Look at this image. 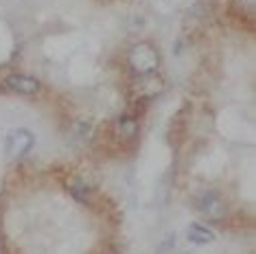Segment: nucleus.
I'll list each match as a JSON object with an SVG mask.
<instances>
[{"label": "nucleus", "mask_w": 256, "mask_h": 254, "mask_svg": "<svg viewBox=\"0 0 256 254\" xmlns=\"http://www.w3.org/2000/svg\"><path fill=\"white\" fill-rule=\"evenodd\" d=\"M162 79L156 77V72H149V74H138L136 82H134L132 90H134V96L136 101H149L154 96H158L162 92Z\"/></svg>", "instance_id": "4"}, {"label": "nucleus", "mask_w": 256, "mask_h": 254, "mask_svg": "<svg viewBox=\"0 0 256 254\" xmlns=\"http://www.w3.org/2000/svg\"><path fill=\"white\" fill-rule=\"evenodd\" d=\"M195 210L202 212L206 219H221L226 215V200L214 190H204L193 200Z\"/></svg>", "instance_id": "2"}, {"label": "nucleus", "mask_w": 256, "mask_h": 254, "mask_svg": "<svg viewBox=\"0 0 256 254\" xmlns=\"http://www.w3.org/2000/svg\"><path fill=\"white\" fill-rule=\"evenodd\" d=\"M36 136L28 130H11L7 138H4V154L9 158H22L24 154L31 152Z\"/></svg>", "instance_id": "3"}, {"label": "nucleus", "mask_w": 256, "mask_h": 254, "mask_svg": "<svg viewBox=\"0 0 256 254\" xmlns=\"http://www.w3.org/2000/svg\"><path fill=\"white\" fill-rule=\"evenodd\" d=\"M68 190H70L74 195V200L81 202V204H92V200H94V188L88 186V184L81 180H74L68 184Z\"/></svg>", "instance_id": "8"}, {"label": "nucleus", "mask_w": 256, "mask_h": 254, "mask_svg": "<svg viewBox=\"0 0 256 254\" xmlns=\"http://www.w3.org/2000/svg\"><path fill=\"white\" fill-rule=\"evenodd\" d=\"M4 88L9 92H16V94H22V96H33L42 90V84H40L36 77H28V74H22V72H14L4 79Z\"/></svg>", "instance_id": "5"}, {"label": "nucleus", "mask_w": 256, "mask_h": 254, "mask_svg": "<svg viewBox=\"0 0 256 254\" xmlns=\"http://www.w3.org/2000/svg\"><path fill=\"white\" fill-rule=\"evenodd\" d=\"M127 66L130 70L136 74H149V72H156L160 66V53L154 44L149 42H138L134 44L127 53Z\"/></svg>", "instance_id": "1"}, {"label": "nucleus", "mask_w": 256, "mask_h": 254, "mask_svg": "<svg viewBox=\"0 0 256 254\" xmlns=\"http://www.w3.org/2000/svg\"><path fill=\"white\" fill-rule=\"evenodd\" d=\"M114 132H116V136L123 138V140H134V138L138 136V132H140V123H138L136 116L125 114V116H120L118 120H116Z\"/></svg>", "instance_id": "6"}, {"label": "nucleus", "mask_w": 256, "mask_h": 254, "mask_svg": "<svg viewBox=\"0 0 256 254\" xmlns=\"http://www.w3.org/2000/svg\"><path fill=\"white\" fill-rule=\"evenodd\" d=\"M186 236L195 246H206L214 241V232L208 226H204V224H190L188 230H186Z\"/></svg>", "instance_id": "7"}]
</instances>
